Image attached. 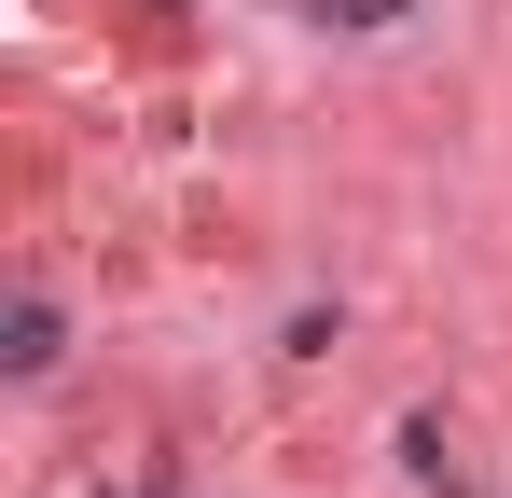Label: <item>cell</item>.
<instances>
[{
    "instance_id": "6da1fadb",
    "label": "cell",
    "mask_w": 512,
    "mask_h": 498,
    "mask_svg": "<svg viewBox=\"0 0 512 498\" xmlns=\"http://www.w3.org/2000/svg\"><path fill=\"white\" fill-rule=\"evenodd\" d=\"M319 14H346V28H388V14H402V0H319Z\"/></svg>"
}]
</instances>
